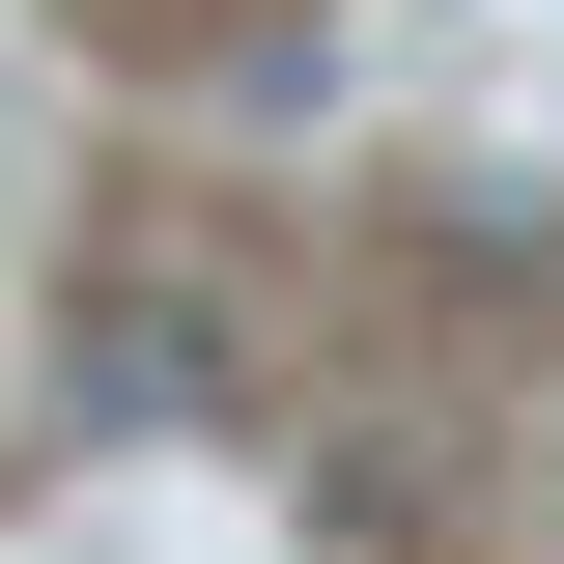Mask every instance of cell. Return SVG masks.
<instances>
[{"label":"cell","mask_w":564,"mask_h":564,"mask_svg":"<svg viewBox=\"0 0 564 564\" xmlns=\"http://www.w3.org/2000/svg\"><path fill=\"white\" fill-rule=\"evenodd\" d=\"M85 395H113V423H198L226 339H198V311H113V339H85Z\"/></svg>","instance_id":"cell-1"}]
</instances>
